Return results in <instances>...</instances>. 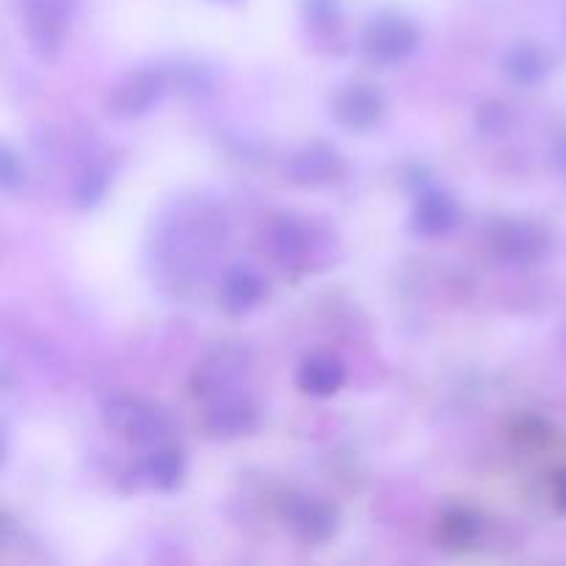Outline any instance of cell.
I'll use <instances>...</instances> for the list:
<instances>
[{
    "label": "cell",
    "instance_id": "7",
    "mask_svg": "<svg viewBox=\"0 0 566 566\" xmlns=\"http://www.w3.org/2000/svg\"><path fill=\"white\" fill-rule=\"evenodd\" d=\"M387 99L385 92L374 83L352 81L337 88L329 97V114L343 130L348 133H368L385 119Z\"/></svg>",
    "mask_w": 566,
    "mask_h": 566
},
{
    "label": "cell",
    "instance_id": "2",
    "mask_svg": "<svg viewBox=\"0 0 566 566\" xmlns=\"http://www.w3.org/2000/svg\"><path fill=\"white\" fill-rule=\"evenodd\" d=\"M484 235L486 249L501 263L520 265V269L545 263L553 252V232L536 219H520V216L492 219Z\"/></svg>",
    "mask_w": 566,
    "mask_h": 566
},
{
    "label": "cell",
    "instance_id": "9",
    "mask_svg": "<svg viewBox=\"0 0 566 566\" xmlns=\"http://www.w3.org/2000/svg\"><path fill=\"white\" fill-rule=\"evenodd\" d=\"M282 175L302 188L335 186L346 175V158L326 142H310L293 149L282 164Z\"/></svg>",
    "mask_w": 566,
    "mask_h": 566
},
{
    "label": "cell",
    "instance_id": "12",
    "mask_svg": "<svg viewBox=\"0 0 566 566\" xmlns=\"http://www.w3.org/2000/svg\"><path fill=\"white\" fill-rule=\"evenodd\" d=\"M186 479V457L177 446L149 448L144 459H138L130 470V490L138 492H175Z\"/></svg>",
    "mask_w": 566,
    "mask_h": 566
},
{
    "label": "cell",
    "instance_id": "18",
    "mask_svg": "<svg viewBox=\"0 0 566 566\" xmlns=\"http://www.w3.org/2000/svg\"><path fill=\"white\" fill-rule=\"evenodd\" d=\"M437 534H440L442 545L451 551H470L484 534V520L470 509H451L442 514Z\"/></svg>",
    "mask_w": 566,
    "mask_h": 566
},
{
    "label": "cell",
    "instance_id": "15",
    "mask_svg": "<svg viewBox=\"0 0 566 566\" xmlns=\"http://www.w3.org/2000/svg\"><path fill=\"white\" fill-rule=\"evenodd\" d=\"M296 385L304 396L332 398L343 390V385H346V365H343L335 354H310V357L298 365Z\"/></svg>",
    "mask_w": 566,
    "mask_h": 566
},
{
    "label": "cell",
    "instance_id": "19",
    "mask_svg": "<svg viewBox=\"0 0 566 566\" xmlns=\"http://www.w3.org/2000/svg\"><path fill=\"white\" fill-rule=\"evenodd\" d=\"M304 20H307L315 31L335 33L343 22L340 6H337V0H307V3H304Z\"/></svg>",
    "mask_w": 566,
    "mask_h": 566
},
{
    "label": "cell",
    "instance_id": "8",
    "mask_svg": "<svg viewBox=\"0 0 566 566\" xmlns=\"http://www.w3.org/2000/svg\"><path fill=\"white\" fill-rule=\"evenodd\" d=\"M282 520L302 545H326L340 525L335 506L307 492H293L282 501Z\"/></svg>",
    "mask_w": 566,
    "mask_h": 566
},
{
    "label": "cell",
    "instance_id": "13",
    "mask_svg": "<svg viewBox=\"0 0 566 566\" xmlns=\"http://www.w3.org/2000/svg\"><path fill=\"white\" fill-rule=\"evenodd\" d=\"M313 243V227H310V221L302 219V216L282 213L276 216L269 224V230H265V247H269L274 263H280L282 269L307 265Z\"/></svg>",
    "mask_w": 566,
    "mask_h": 566
},
{
    "label": "cell",
    "instance_id": "22",
    "mask_svg": "<svg viewBox=\"0 0 566 566\" xmlns=\"http://www.w3.org/2000/svg\"><path fill=\"white\" fill-rule=\"evenodd\" d=\"M551 164L566 180V130H558L556 136L551 138Z\"/></svg>",
    "mask_w": 566,
    "mask_h": 566
},
{
    "label": "cell",
    "instance_id": "14",
    "mask_svg": "<svg viewBox=\"0 0 566 566\" xmlns=\"http://www.w3.org/2000/svg\"><path fill=\"white\" fill-rule=\"evenodd\" d=\"M265 298V280L249 265H230L221 276L219 302L224 313L247 315Z\"/></svg>",
    "mask_w": 566,
    "mask_h": 566
},
{
    "label": "cell",
    "instance_id": "16",
    "mask_svg": "<svg viewBox=\"0 0 566 566\" xmlns=\"http://www.w3.org/2000/svg\"><path fill=\"white\" fill-rule=\"evenodd\" d=\"M116 166L111 155H94L86 164L77 169L75 180H72V202L81 210H94L111 191L114 182Z\"/></svg>",
    "mask_w": 566,
    "mask_h": 566
},
{
    "label": "cell",
    "instance_id": "20",
    "mask_svg": "<svg viewBox=\"0 0 566 566\" xmlns=\"http://www.w3.org/2000/svg\"><path fill=\"white\" fill-rule=\"evenodd\" d=\"M22 182H25V166L17 158L14 149L3 147L0 149V186L6 193H14Z\"/></svg>",
    "mask_w": 566,
    "mask_h": 566
},
{
    "label": "cell",
    "instance_id": "11",
    "mask_svg": "<svg viewBox=\"0 0 566 566\" xmlns=\"http://www.w3.org/2000/svg\"><path fill=\"white\" fill-rule=\"evenodd\" d=\"M462 221V208L453 199V193H448L446 188L423 186L420 188L418 199H415L412 216H409V227H412L415 235L420 238H448Z\"/></svg>",
    "mask_w": 566,
    "mask_h": 566
},
{
    "label": "cell",
    "instance_id": "3",
    "mask_svg": "<svg viewBox=\"0 0 566 566\" xmlns=\"http://www.w3.org/2000/svg\"><path fill=\"white\" fill-rule=\"evenodd\" d=\"M171 75L164 66H138L114 83L105 94V111L114 119L127 122L149 114L169 92Z\"/></svg>",
    "mask_w": 566,
    "mask_h": 566
},
{
    "label": "cell",
    "instance_id": "6",
    "mask_svg": "<svg viewBox=\"0 0 566 566\" xmlns=\"http://www.w3.org/2000/svg\"><path fill=\"white\" fill-rule=\"evenodd\" d=\"M260 426V409L252 396L241 390H227L208 398L202 415V429L210 440H241L254 434Z\"/></svg>",
    "mask_w": 566,
    "mask_h": 566
},
{
    "label": "cell",
    "instance_id": "10",
    "mask_svg": "<svg viewBox=\"0 0 566 566\" xmlns=\"http://www.w3.org/2000/svg\"><path fill=\"white\" fill-rule=\"evenodd\" d=\"M249 352L241 346H219L197 365L191 376L193 396H202L205 401L219 392L238 390V381L249 374Z\"/></svg>",
    "mask_w": 566,
    "mask_h": 566
},
{
    "label": "cell",
    "instance_id": "23",
    "mask_svg": "<svg viewBox=\"0 0 566 566\" xmlns=\"http://www.w3.org/2000/svg\"><path fill=\"white\" fill-rule=\"evenodd\" d=\"M553 501H556V506L566 512V470L556 475V481H553Z\"/></svg>",
    "mask_w": 566,
    "mask_h": 566
},
{
    "label": "cell",
    "instance_id": "5",
    "mask_svg": "<svg viewBox=\"0 0 566 566\" xmlns=\"http://www.w3.org/2000/svg\"><path fill=\"white\" fill-rule=\"evenodd\" d=\"M420 31L401 14H379L363 31V55L376 66H398L415 55Z\"/></svg>",
    "mask_w": 566,
    "mask_h": 566
},
{
    "label": "cell",
    "instance_id": "4",
    "mask_svg": "<svg viewBox=\"0 0 566 566\" xmlns=\"http://www.w3.org/2000/svg\"><path fill=\"white\" fill-rule=\"evenodd\" d=\"M72 6L66 0H22V28L39 61L59 59L70 36Z\"/></svg>",
    "mask_w": 566,
    "mask_h": 566
},
{
    "label": "cell",
    "instance_id": "17",
    "mask_svg": "<svg viewBox=\"0 0 566 566\" xmlns=\"http://www.w3.org/2000/svg\"><path fill=\"white\" fill-rule=\"evenodd\" d=\"M501 70L514 86L531 88L539 86V83H545L551 77L553 61L539 44H514V48H509L503 53Z\"/></svg>",
    "mask_w": 566,
    "mask_h": 566
},
{
    "label": "cell",
    "instance_id": "21",
    "mask_svg": "<svg viewBox=\"0 0 566 566\" xmlns=\"http://www.w3.org/2000/svg\"><path fill=\"white\" fill-rule=\"evenodd\" d=\"M479 125L484 127L486 133H503V130H506V125H509V111L503 108V105H497V103L484 105V108H481V114H479Z\"/></svg>",
    "mask_w": 566,
    "mask_h": 566
},
{
    "label": "cell",
    "instance_id": "1",
    "mask_svg": "<svg viewBox=\"0 0 566 566\" xmlns=\"http://www.w3.org/2000/svg\"><path fill=\"white\" fill-rule=\"evenodd\" d=\"M99 418L111 434L138 448L166 446L175 434V420L160 403L147 401L142 396H130V392L105 396L99 403Z\"/></svg>",
    "mask_w": 566,
    "mask_h": 566
}]
</instances>
